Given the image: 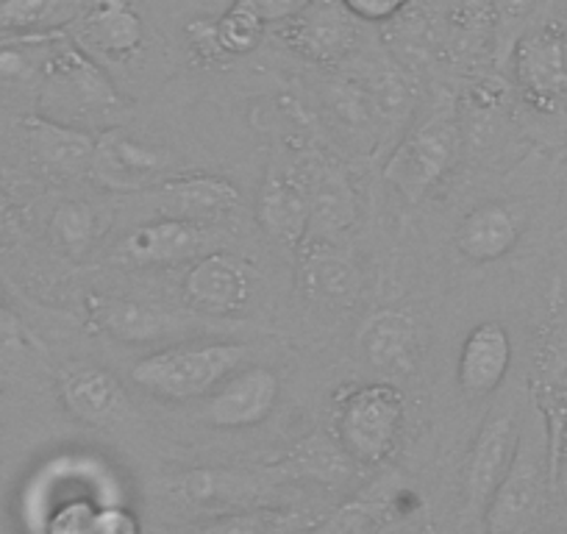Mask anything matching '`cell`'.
Wrapping results in <instances>:
<instances>
[{"label": "cell", "instance_id": "cell-6", "mask_svg": "<svg viewBox=\"0 0 567 534\" xmlns=\"http://www.w3.org/2000/svg\"><path fill=\"white\" fill-rule=\"evenodd\" d=\"M506 73L528 114L545 123H567V48L556 12L515 42Z\"/></svg>", "mask_w": 567, "mask_h": 534}, {"label": "cell", "instance_id": "cell-31", "mask_svg": "<svg viewBox=\"0 0 567 534\" xmlns=\"http://www.w3.org/2000/svg\"><path fill=\"white\" fill-rule=\"evenodd\" d=\"M90 0H0V34L68 31Z\"/></svg>", "mask_w": 567, "mask_h": 534}, {"label": "cell", "instance_id": "cell-10", "mask_svg": "<svg viewBox=\"0 0 567 534\" xmlns=\"http://www.w3.org/2000/svg\"><path fill=\"white\" fill-rule=\"evenodd\" d=\"M86 329L106 335L128 346H154V342H184L193 340L195 331H209V320L187 312V309H167L159 304L140 301V298L103 296L90 292L84 298ZM198 337V335H195Z\"/></svg>", "mask_w": 567, "mask_h": 534}, {"label": "cell", "instance_id": "cell-8", "mask_svg": "<svg viewBox=\"0 0 567 534\" xmlns=\"http://www.w3.org/2000/svg\"><path fill=\"white\" fill-rule=\"evenodd\" d=\"M189 165L171 148L154 137L128 125H114L95 137L90 182L109 193L145 195L167 178L187 173Z\"/></svg>", "mask_w": 567, "mask_h": 534}, {"label": "cell", "instance_id": "cell-17", "mask_svg": "<svg viewBox=\"0 0 567 534\" xmlns=\"http://www.w3.org/2000/svg\"><path fill=\"white\" fill-rule=\"evenodd\" d=\"M523 421L515 407H498L487 415L473 438L465 460V515L482 523L489 499L504 482L520 443Z\"/></svg>", "mask_w": 567, "mask_h": 534}, {"label": "cell", "instance_id": "cell-35", "mask_svg": "<svg viewBox=\"0 0 567 534\" xmlns=\"http://www.w3.org/2000/svg\"><path fill=\"white\" fill-rule=\"evenodd\" d=\"M101 501L90 493L56 495L40 517L42 534H92Z\"/></svg>", "mask_w": 567, "mask_h": 534}, {"label": "cell", "instance_id": "cell-36", "mask_svg": "<svg viewBox=\"0 0 567 534\" xmlns=\"http://www.w3.org/2000/svg\"><path fill=\"white\" fill-rule=\"evenodd\" d=\"M184 45H187L189 57L200 68H217V64H228L223 57L220 42H217L215 18H193L184 25Z\"/></svg>", "mask_w": 567, "mask_h": 534}, {"label": "cell", "instance_id": "cell-33", "mask_svg": "<svg viewBox=\"0 0 567 534\" xmlns=\"http://www.w3.org/2000/svg\"><path fill=\"white\" fill-rule=\"evenodd\" d=\"M495 20L493 42V68L504 73L515 42L526 34L532 25L543 23L556 12V0H489Z\"/></svg>", "mask_w": 567, "mask_h": 534}, {"label": "cell", "instance_id": "cell-7", "mask_svg": "<svg viewBox=\"0 0 567 534\" xmlns=\"http://www.w3.org/2000/svg\"><path fill=\"white\" fill-rule=\"evenodd\" d=\"M462 156V123L451 97H443L429 117L395 145L384 176L409 204H420Z\"/></svg>", "mask_w": 567, "mask_h": 534}, {"label": "cell", "instance_id": "cell-37", "mask_svg": "<svg viewBox=\"0 0 567 534\" xmlns=\"http://www.w3.org/2000/svg\"><path fill=\"white\" fill-rule=\"evenodd\" d=\"M342 7L359 20V23L384 25L401 18L414 0H340Z\"/></svg>", "mask_w": 567, "mask_h": 534}, {"label": "cell", "instance_id": "cell-39", "mask_svg": "<svg viewBox=\"0 0 567 534\" xmlns=\"http://www.w3.org/2000/svg\"><path fill=\"white\" fill-rule=\"evenodd\" d=\"M245 3L259 14L267 29H276V25L301 14L312 0H245Z\"/></svg>", "mask_w": 567, "mask_h": 534}, {"label": "cell", "instance_id": "cell-42", "mask_svg": "<svg viewBox=\"0 0 567 534\" xmlns=\"http://www.w3.org/2000/svg\"><path fill=\"white\" fill-rule=\"evenodd\" d=\"M9 117H12V114H3V112H0V137H3V131H7Z\"/></svg>", "mask_w": 567, "mask_h": 534}, {"label": "cell", "instance_id": "cell-22", "mask_svg": "<svg viewBox=\"0 0 567 534\" xmlns=\"http://www.w3.org/2000/svg\"><path fill=\"white\" fill-rule=\"evenodd\" d=\"M62 34H0V112L34 114L45 62Z\"/></svg>", "mask_w": 567, "mask_h": 534}, {"label": "cell", "instance_id": "cell-9", "mask_svg": "<svg viewBox=\"0 0 567 534\" xmlns=\"http://www.w3.org/2000/svg\"><path fill=\"white\" fill-rule=\"evenodd\" d=\"M528 392H532L534 412L543 418L548 434L550 484L559 490V438L567 421V304L556 301L545 324L537 329Z\"/></svg>", "mask_w": 567, "mask_h": 534}, {"label": "cell", "instance_id": "cell-34", "mask_svg": "<svg viewBox=\"0 0 567 534\" xmlns=\"http://www.w3.org/2000/svg\"><path fill=\"white\" fill-rule=\"evenodd\" d=\"M215 29L220 51L228 62L254 53L267 34V25L245 0H231L226 12L215 18Z\"/></svg>", "mask_w": 567, "mask_h": 534}, {"label": "cell", "instance_id": "cell-26", "mask_svg": "<svg viewBox=\"0 0 567 534\" xmlns=\"http://www.w3.org/2000/svg\"><path fill=\"white\" fill-rule=\"evenodd\" d=\"M403 499H406V490L398 484V479L379 482L375 487L364 490L340 510L326 515L307 534H384L403 515H409Z\"/></svg>", "mask_w": 567, "mask_h": 534}, {"label": "cell", "instance_id": "cell-30", "mask_svg": "<svg viewBox=\"0 0 567 534\" xmlns=\"http://www.w3.org/2000/svg\"><path fill=\"white\" fill-rule=\"evenodd\" d=\"M103 234V217L90 201L68 198L48 217V243L68 259H84Z\"/></svg>", "mask_w": 567, "mask_h": 534}, {"label": "cell", "instance_id": "cell-16", "mask_svg": "<svg viewBox=\"0 0 567 534\" xmlns=\"http://www.w3.org/2000/svg\"><path fill=\"white\" fill-rule=\"evenodd\" d=\"M298 254V292L318 312H348L362 296V267L342 239L312 237Z\"/></svg>", "mask_w": 567, "mask_h": 534}, {"label": "cell", "instance_id": "cell-11", "mask_svg": "<svg viewBox=\"0 0 567 534\" xmlns=\"http://www.w3.org/2000/svg\"><path fill=\"white\" fill-rule=\"evenodd\" d=\"M276 40L303 62L337 73L364 48L362 23L340 0H312L301 14L272 29Z\"/></svg>", "mask_w": 567, "mask_h": 534}, {"label": "cell", "instance_id": "cell-25", "mask_svg": "<svg viewBox=\"0 0 567 534\" xmlns=\"http://www.w3.org/2000/svg\"><path fill=\"white\" fill-rule=\"evenodd\" d=\"M512 368V337L501 320H482L467 331L456 379L467 398H487L504 384Z\"/></svg>", "mask_w": 567, "mask_h": 534}, {"label": "cell", "instance_id": "cell-18", "mask_svg": "<svg viewBox=\"0 0 567 534\" xmlns=\"http://www.w3.org/2000/svg\"><path fill=\"white\" fill-rule=\"evenodd\" d=\"M145 198L156 217H176L215 228L243 209V189L231 178L215 173L187 171L145 193Z\"/></svg>", "mask_w": 567, "mask_h": 534}, {"label": "cell", "instance_id": "cell-2", "mask_svg": "<svg viewBox=\"0 0 567 534\" xmlns=\"http://www.w3.org/2000/svg\"><path fill=\"white\" fill-rule=\"evenodd\" d=\"M245 364H250V346L245 342L184 340L134 362L131 381L159 401H195L215 392Z\"/></svg>", "mask_w": 567, "mask_h": 534}, {"label": "cell", "instance_id": "cell-29", "mask_svg": "<svg viewBox=\"0 0 567 534\" xmlns=\"http://www.w3.org/2000/svg\"><path fill=\"white\" fill-rule=\"evenodd\" d=\"M320 521H323V515L312 510L261 506V510L239 512V515L212 517V521L178 534H307Z\"/></svg>", "mask_w": 567, "mask_h": 534}, {"label": "cell", "instance_id": "cell-15", "mask_svg": "<svg viewBox=\"0 0 567 534\" xmlns=\"http://www.w3.org/2000/svg\"><path fill=\"white\" fill-rule=\"evenodd\" d=\"M254 296V265L228 248L195 259L182 281L184 309L198 318H231L245 312Z\"/></svg>", "mask_w": 567, "mask_h": 534}, {"label": "cell", "instance_id": "cell-3", "mask_svg": "<svg viewBox=\"0 0 567 534\" xmlns=\"http://www.w3.org/2000/svg\"><path fill=\"white\" fill-rule=\"evenodd\" d=\"M406 398L395 381H359L334 392V440L353 465H384L401 443Z\"/></svg>", "mask_w": 567, "mask_h": 534}, {"label": "cell", "instance_id": "cell-20", "mask_svg": "<svg viewBox=\"0 0 567 534\" xmlns=\"http://www.w3.org/2000/svg\"><path fill=\"white\" fill-rule=\"evenodd\" d=\"M56 392L64 410L86 427H112L131 410L117 376L86 359H70L56 370Z\"/></svg>", "mask_w": 567, "mask_h": 534}, {"label": "cell", "instance_id": "cell-13", "mask_svg": "<svg viewBox=\"0 0 567 534\" xmlns=\"http://www.w3.org/2000/svg\"><path fill=\"white\" fill-rule=\"evenodd\" d=\"M68 37L101 68H128L151 45V29L136 0H90L68 25Z\"/></svg>", "mask_w": 567, "mask_h": 534}, {"label": "cell", "instance_id": "cell-12", "mask_svg": "<svg viewBox=\"0 0 567 534\" xmlns=\"http://www.w3.org/2000/svg\"><path fill=\"white\" fill-rule=\"evenodd\" d=\"M220 243L223 234L215 226L176 220V217H154L117 239L109 250V261L125 270L193 265L200 256L220 250Z\"/></svg>", "mask_w": 567, "mask_h": 534}, {"label": "cell", "instance_id": "cell-27", "mask_svg": "<svg viewBox=\"0 0 567 534\" xmlns=\"http://www.w3.org/2000/svg\"><path fill=\"white\" fill-rule=\"evenodd\" d=\"M309 201H312V223L309 237L342 239L348 228L357 220V201H353L351 184L346 182L337 167H318L309 173ZM303 239V243H307Z\"/></svg>", "mask_w": 567, "mask_h": 534}, {"label": "cell", "instance_id": "cell-40", "mask_svg": "<svg viewBox=\"0 0 567 534\" xmlns=\"http://www.w3.org/2000/svg\"><path fill=\"white\" fill-rule=\"evenodd\" d=\"M567 468V421L565 427H561V438H559V471H565Z\"/></svg>", "mask_w": 567, "mask_h": 534}, {"label": "cell", "instance_id": "cell-24", "mask_svg": "<svg viewBox=\"0 0 567 534\" xmlns=\"http://www.w3.org/2000/svg\"><path fill=\"white\" fill-rule=\"evenodd\" d=\"M362 353L373 370L384 376H409L423 357V326L409 309H379L362 326Z\"/></svg>", "mask_w": 567, "mask_h": 534}, {"label": "cell", "instance_id": "cell-23", "mask_svg": "<svg viewBox=\"0 0 567 534\" xmlns=\"http://www.w3.org/2000/svg\"><path fill=\"white\" fill-rule=\"evenodd\" d=\"M256 220L272 243L298 250L309 237L312 201L309 182L292 171L270 167L256 193Z\"/></svg>", "mask_w": 567, "mask_h": 534}, {"label": "cell", "instance_id": "cell-1", "mask_svg": "<svg viewBox=\"0 0 567 534\" xmlns=\"http://www.w3.org/2000/svg\"><path fill=\"white\" fill-rule=\"evenodd\" d=\"M128 109L109 70L86 57L64 31L45 62L34 114L97 137L101 131L125 125Z\"/></svg>", "mask_w": 567, "mask_h": 534}, {"label": "cell", "instance_id": "cell-28", "mask_svg": "<svg viewBox=\"0 0 567 534\" xmlns=\"http://www.w3.org/2000/svg\"><path fill=\"white\" fill-rule=\"evenodd\" d=\"M323 106L329 109L331 120L346 131L348 137L370 140L375 137V129H381L379 112H375L370 86L362 75H331L320 84Z\"/></svg>", "mask_w": 567, "mask_h": 534}, {"label": "cell", "instance_id": "cell-21", "mask_svg": "<svg viewBox=\"0 0 567 534\" xmlns=\"http://www.w3.org/2000/svg\"><path fill=\"white\" fill-rule=\"evenodd\" d=\"M528 228V209L520 201H482L462 215L454 245L462 259L493 265L517 248Z\"/></svg>", "mask_w": 567, "mask_h": 534}, {"label": "cell", "instance_id": "cell-38", "mask_svg": "<svg viewBox=\"0 0 567 534\" xmlns=\"http://www.w3.org/2000/svg\"><path fill=\"white\" fill-rule=\"evenodd\" d=\"M92 534H142V523L128 506L103 504Z\"/></svg>", "mask_w": 567, "mask_h": 534}, {"label": "cell", "instance_id": "cell-32", "mask_svg": "<svg viewBox=\"0 0 567 534\" xmlns=\"http://www.w3.org/2000/svg\"><path fill=\"white\" fill-rule=\"evenodd\" d=\"M351 456L340 449L337 440L309 438L298 443L290 454L278 462L287 479H312L323 484H340L351 476Z\"/></svg>", "mask_w": 567, "mask_h": 534}, {"label": "cell", "instance_id": "cell-41", "mask_svg": "<svg viewBox=\"0 0 567 534\" xmlns=\"http://www.w3.org/2000/svg\"><path fill=\"white\" fill-rule=\"evenodd\" d=\"M9 320H12V315H9L7 307V290H3V281H0V326H7Z\"/></svg>", "mask_w": 567, "mask_h": 534}, {"label": "cell", "instance_id": "cell-14", "mask_svg": "<svg viewBox=\"0 0 567 534\" xmlns=\"http://www.w3.org/2000/svg\"><path fill=\"white\" fill-rule=\"evenodd\" d=\"M25 156L42 176L59 182H84L90 178L92 156H95V134L70 125L53 123L40 114H18L9 117L3 137Z\"/></svg>", "mask_w": 567, "mask_h": 534}, {"label": "cell", "instance_id": "cell-5", "mask_svg": "<svg viewBox=\"0 0 567 534\" xmlns=\"http://www.w3.org/2000/svg\"><path fill=\"white\" fill-rule=\"evenodd\" d=\"M548 471V434L543 418L534 412V421H523L512 465L498 484L484 512V534H526L543 517L554 495Z\"/></svg>", "mask_w": 567, "mask_h": 534}, {"label": "cell", "instance_id": "cell-4", "mask_svg": "<svg viewBox=\"0 0 567 534\" xmlns=\"http://www.w3.org/2000/svg\"><path fill=\"white\" fill-rule=\"evenodd\" d=\"M287 482L290 479L278 465L193 468V471L159 479L154 484V493L167 504L182 506L187 512L226 517L272 506L278 487Z\"/></svg>", "mask_w": 567, "mask_h": 534}, {"label": "cell", "instance_id": "cell-19", "mask_svg": "<svg viewBox=\"0 0 567 534\" xmlns=\"http://www.w3.org/2000/svg\"><path fill=\"white\" fill-rule=\"evenodd\" d=\"M278 396H281V379L276 370L265 364H245L206 396L204 418L215 429L226 432L254 429L270 418Z\"/></svg>", "mask_w": 567, "mask_h": 534}]
</instances>
